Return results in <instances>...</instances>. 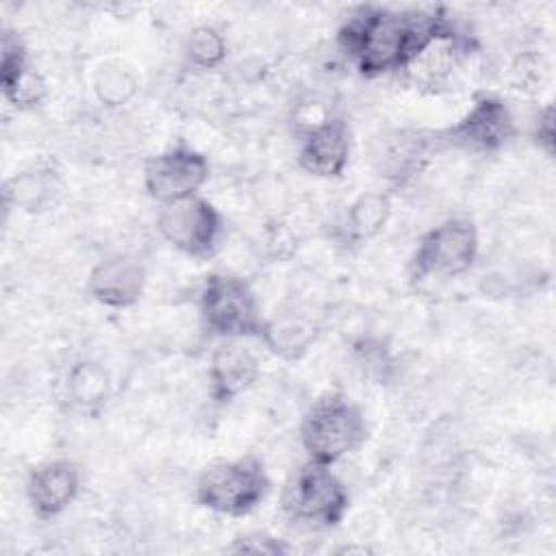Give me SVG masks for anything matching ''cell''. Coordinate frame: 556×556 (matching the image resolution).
I'll return each instance as SVG.
<instances>
[{
    "label": "cell",
    "mask_w": 556,
    "mask_h": 556,
    "mask_svg": "<svg viewBox=\"0 0 556 556\" xmlns=\"http://www.w3.org/2000/svg\"><path fill=\"white\" fill-rule=\"evenodd\" d=\"M200 508L230 519H243L261 508L271 493L265 463L254 454L222 458L206 465L195 480Z\"/></svg>",
    "instance_id": "3957f363"
},
{
    "label": "cell",
    "mask_w": 556,
    "mask_h": 556,
    "mask_svg": "<svg viewBox=\"0 0 556 556\" xmlns=\"http://www.w3.org/2000/svg\"><path fill=\"white\" fill-rule=\"evenodd\" d=\"M182 52L191 67L208 72V70H217L226 61L228 41L219 28L211 24H200L187 33Z\"/></svg>",
    "instance_id": "d6986e66"
},
{
    "label": "cell",
    "mask_w": 556,
    "mask_h": 556,
    "mask_svg": "<svg viewBox=\"0 0 556 556\" xmlns=\"http://www.w3.org/2000/svg\"><path fill=\"white\" fill-rule=\"evenodd\" d=\"M319 337L315 319L306 313L285 311L265 319L258 341L280 361H300Z\"/></svg>",
    "instance_id": "ac0fdd59"
},
{
    "label": "cell",
    "mask_w": 556,
    "mask_h": 556,
    "mask_svg": "<svg viewBox=\"0 0 556 556\" xmlns=\"http://www.w3.org/2000/svg\"><path fill=\"white\" fill-rule=\"evenodd\" d=\"M554 135H556V128H554V106L547 102V104H543L536 111V115L532 119V128H530V137L534 141V146L547 159L554 156Z\"/></svg>",
    "instance_id": "603a6c76"
},
{
    "label": "cell",
    "mask_w": 556,
    "mask_h": 556,
    "mask_svg": "<svg viewBox=\"0 0 556 556\" xmlns=\"http://www.w3.org/2000/svg\"><path fill=\"white\" fill-rule=\"evenodd\" d=\"M93 91L102 104L119 106L132 98V93L137 91V80L128 70L111 65V67H102L98 72Z\"/></svg>",
    "instance_id": "44dd1931"
},
{
    "label": "cell",
    "mask_w": 556,
    "mask_h": 556,
    "mask_svg": "<svg viewBox=\"0 0 556 556\" xmlns=\"http://www.w3.org/2000/svg\"><path fill=\"white\" fill-rule=\"evenodd\" d=\"M80 467L70 458H48L35 465L24 484L30 513L50 521L61 517L80 495Z\"/></svg>",
    "instance_id": "8fae6325"
},
{
    "label": "cell",
    "mask_w": 556,
    "mask_h": 556,
    "mask_svg": "<svg viewBox=\"0 0 556 556\" xmlns=\"http://www.w3.org/2000/svg\"><path fill=\"white\" fill-rule=\"evenodd\" d=\"M0 89L9 106L33 111L48 96L46 78L33 65L26 41L17 30L4 28L0 41Z\"/></svg>",
    "instance_id": "7c38bea8"
},
{
    "label": "cell",
    "mask_w": 556,
    "mask_h": 556,
    "mask_svg": "<svg viewBox=\"0 0 556 556\" xmlns=\"http://www.w3.org/2000/svg\"><path fill=\"white\" fill-rule=\"evenodd\" d=\"M198 311L204 330L224 339H258L265 315L252 285L230 271H211L198 291Z\"/></svg>",
    "instance_id": "5b68a950"
},
{
    "label": "cell",
    "mask_w": 556,
    "mask_h": 556,
    "mask_svg": "<svg viewBox=\"0 0 556 556\" xmlns=\"http://www.w3.org/2000/svg\"><path fill=\"white\" fill-rule=\"evenodd\" d=\"M369 428L363 408L341 391H326L311 402L300 421V443L308 460L337 465L361 450Z\"/></svg>",
    "instance_id": "7a4b0ae2"
},
{
    "label": "cell",
    "mask_w": 556,
    "mask_h": 556,
    "mask_svg": "<svg viewBox=\"0 0 556 556\" xmlns=\"http://www.w3.org/2000/svg\"><path fill=\"white\" fill-rule=\"evenodd\" d=\"M228 552L230 554H263V556H287L293 552V547L267 532V530H250V532H243V534H237L232 539V543L228 545Z\"/></svg>",
    "instance_id": "7402d4cb"
},
{
    "label": "cell",
    "mask_w": 556,
    "mask_h": 556,
    "mask_svg": "<svg viewBox=\"0 0 556 556\" xmlns=\"http://www.w3.org/2000/svg\"><path fill=\"white\" fill-rule=\"evenodd\" d=\"M113 395L109 369L93 358L74 361L63 378V397L67 404L87 417L100 415Z\"/></svg>",
    "instance_id": "2e32d148"
},
{
    "label": "cell",
    "mask_w": 556,
    "mask_h": 556,
    "mask_svg": "<svg viewBox=\"0 0 556 556\" xmlns=\"http://www.w3.org/2000/svg\"><path fill=\"white\" fill-rule=\"evenodd\" d=\"M261 376L256 354L237 339H224L208 358V391L215 404H230Z\"/></svg>",
    "instance_id": "9a60e30c"
},
{
    "label": "cell",
    "mask_w": 556,
    "mask_h": 556,
    "mask_svg": "<svg viewBox=\"0 0 556 556\" xmlns=\"http://www.w3.org/2000/svg\"><path fill=\"white\" fill-rule=\"evenodd\" d=\"M517 137V119L504 98L476 93L469 109L450 126L432 135L434 148L467 154H495Z\"/></svg>",
    "instance_id": "ba28073f"
},
{
    "label": "cell",
    "mask_w": 556,
    "mask_h": 556,
    "mask_svg": "<svg viewBox=\"0 0 556 556\" xmlns=\"http://www.w3.org/2000/svg\"><path fill=\"white\" fill-rule=\"evenodd\" d=\"M393 211L387 191H363L343 211L337 235L345 245H361L376 239L389 224Z\"/></svg>",
    "instance_id": "e0dca14e"
},
{
    "label": "cell",
    "mask_w": 556,
    "mask_h": 556,
    "mask_svg": "<svg viewBox=\"0 0 556 556\" xmlns=\"http://www.w3.org/2000/svg\"><path fill=\"white\" fill-rule=\"evenodd\" d=\"M63 191V172L54 159H37L4 180V208L43 213L56 206Z\"/></svg>",
    "instance_id": "5bb4252c"
},
{
    "label": "cell",
    "mask_w": 556,
    "mask_h": 556,
    "mask_svg": "<svg viewBox=\"0 0 556 556\" xmlns=\"http://www.w3.org/2000/svg\"><path fill=\"white\" fill-rule=\"evenodd\" d=\"M148 271L130 254L100 258L87 274V293L102 306L124 311L132 308L146 293Z\"/></svg>",
    "instance_id": "4fadbf2b"
},
{
    "label": "cell",
    "mask_w": 556,
    "mask_h": 556,
    "mask_svg": "<svg viewBox=\"0 0 556 556\" xmlns=\"http://www.w3.org/2000/svg\"><path fill=\"white\" fill-rule=\"evenodd\" d=\"M280 510L287 521L308 530H332L350 510V491L332 465L304 460L285 482Z\"/></svg>",
    "instance_id": "277c9868"
},
{
    "label": "cell",
    "mask_w": 556,
    "mask_h": 556,
    "mask_svg": "<svg viewBox=\"0 0 556 556\" xmlns=\"http://www.w3.org/2000/svg\"><path fill=\"white\" fill-rule=\"evenodd\" d=\"M161 239L191 261L213 258L226 239L222 211L204 195L163 204L156 215Z\"/></svg>",
    "instance_id": "52a82bcc"
},
{
    "label": "cell",
    "mask_w": 556,
    "mask_h": 556,
    "mask_svg": "<svg viewBox=\"0 0 556 556\" xmlns=\"http://www.w3.org/2000/svg\"><path fill=\"white\" fill-rule=\"evenodd\" d=\"M352 156V130L341 115H326L306 126L298 143V165L313 178H341Z\"/></svg>",
    "instance_id": "30bf717a"
},
{
    "label": "cell",
    "mask_w": 556,
    "mask_h": 556,
    "mask_svg": "<svg viewBox=\"0 0 556 556\" xmlns=\"http://www.w3.org/2000/svg\"><path fill=\"white\" fill-rule=\"evenodd\" d=\"M352 361L363 378L371 380L374 384H387L393 376V354L391 348L380 337H358L352 343Z\"/></svg>",
    "instance_id": "ffe728a7"
},
{
    "label": "cell",
    "mask_w": 556,
    "mask_h": 556,
    "mask_svg": "<svg viewBox=\"0 0 556 556\" xmlns=\"http://www.w3.org/2000/svg\"><path fill=\"white\" fill-rule=\"evenodd\" d=\"M460 30L443 9L356 7L337 28V48L363 78L406 72L432 43Z\"/></svg>",
    "instance_id": "6da1fadb"
},
{
    "label": "cell",
    "mask_w": 556,
    "mask_h": 556,
    "mask_svg": "<svg viewBox=\"0 0 556 556\" xmlns=\"http://www.w3.org/2000/svg\"><path fill=\"white\" fill-rule=\"evenodd\" d=\"M480 252L478 226L467 215H452L428 228L408 258V276L415 285L432 278H458L467 274Z\"/></svg>",
    "instance_id": "8992f818"
},
{
    "label": "cell",
    "mask_w": 556,
    "mask_h": 556,
    "mask_svg": "<svg viewBox=\"0 0 556 556\" xmlns=\"http://www.w3.org/2000/svg\"><path fill=\"white\" fill-rule=\"evenodd\" d=\"M208 178L211 163L206 154L187 143L169 146L143 165V189L161 206L200 195Z\"/></svg>",
    "instance_id": "9c48e42d"
}]
</instances>
